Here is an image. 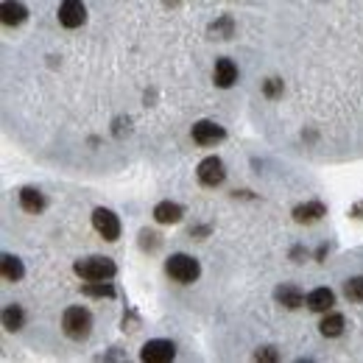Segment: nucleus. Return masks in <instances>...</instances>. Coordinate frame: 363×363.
Masks as SVG:
<instances>
[{"mask_svg":"<svg viewBox=\"0 0 363 363\" xmlns=\"http://www.w3.org/2000/svg\"><path fill=\"white\" fill-rule=\"evenodd\" d=\"M257 358H263V361H274V358H277V352H272V347H266L263 352H257Z\"/></svg>","mask_w":363,"mask_h":363,"instance_id":"obj_23","label":"nucleus"},{"mask_svg":"<svg viewBox=\"0 0 363 363\" xmlns=\"http://www.w3.org/2000/svg\"><path fill=\"white\" fill-rule=\"evenodd\" d=\"M182 216H184V210H182L179 204H174V201H160L154 207V218L160 224H177Z\"/></svg>","mask_w":363,"mask_h":363,"instance_id":"obj_14","label":"nucleus"},{"mask_svg":"<svg viewBox=\"0 0 363 363\" xmlns=\"http://www.w3.org/2000/svg\"><path fill=\"white\" fill-rule=\"evenodd\" d=\"M84 20H87V9H84L82 0H62V6H59V23L65 28H79Z\"/></svg>","mask_w":363,"mask_h":363,"instance_id":"obj_6","label":"nucleus"},{"mask_svg":"<svg viewBox=\"0 0 363 363\" xmlns=\"http://www.w3.org/2000/svg\"><path fill=\"white\" fill-rule=\"evenodd\" d=\"M174 355H177V347H174V341H168V338H151V341L143 347V352H140V358L148 363H168V361H174Z\"/></svg>","mask_w":363,"mask_h":363,"instance_id":"obj_4","label":"nucleus"},{"mask_svg":"<svg viewBox=\"0 0 363 363\" xmlns=\"http://www.w3.org/2000/svg\"><path fill=\"white\" fill-rule=\"evenodd\" d=\"M3 277H6L9 282L23 279V263H20L17 257H11V255H3Z\"/></svg>","mask_w":363,"mask_h":363,"instance_id":"obj_18","label":"nucleus"},{"mask_svg":"<svg viewBox=\"0 0 363 363\" xmlns=\"http://www.w3.org/2000/svg\"><path fill=\"white\" fill-rule=\"evenodd\" d=\"M165 272H168V277H174L177 282H182V285H190V282L199 279V263L190 255H174L165 263Z\"/></svg>","mask_w":363,"mask_h":363,"instance_id":"obj_3","label":"nucleus"},{"mask_svg":"<svg viewBox=\"0 0 363 363\" xmlns=\"http://www.w3.org/2000/svg\"><path fill=\"white\" fill-rule=\"evenodd\" d=\"M279 90H282V82H277V79H269V82H266V95H277Z\"/></svg>","mask_w":363,"mask_h":363,"instance_id":"obj_22","label":"nucleus"},{"mask_svg":"<svg viewBox=\"0 0 363 363\" xmlns=\"http://www.w3.org/2000/svg\"><path fill=\"white\" fill-rule=\"evenodd\" d=\"M213 31H216V34H224V40H227L229 34H232V20L224 17L221 23H216V26H213Z\"/></svg>","mask_w":363,"mask_h":363,"instance_id":"obj_21","label":"nucleus"},{"mask_svg":"<svg viewBox=\"0 0 363 363\" xmlns=\"http://www.w3.org/2000/svg\"><path fill=\"white\" fill-rule=\"evenodd\" d=\"M321 216H327V207H324L321 201H308V204H299V207L294 210V218H296L299 224H313Z\"/></svg>","mask_w":363,"mask_h":363,"instance_id":"obj_11","label":"nucleus"},{"mask_svg":"<svg viewBox=\"0 0 363 363\" xmlns=\"http://www.w3.org/2000/svg\"><path fill=\"white\" fill-rule=\"evenodd\" d=\"M344 327H347V321H344V316H341V313H330V316L321 318V324H318L321 335H327V338L341 335V333H344Z\"/></svg>","mask_w":363,"mask_h":363,"instance_id":"obj_16","label":"nucleus"},{"mask_svg":"<svg viewBox=\"0 0 363 363\" xmlns=\"http://www.w3.org/2000/svg\"><path fill=\"white\" fill-rule=\"evenodd\" d=\"M277 302L279 305H285L288 311H294V308H299L302 305V291L299 288H294V285H282V288H277Z\"/></svg>","mask_w":363,"mask_h":363,"instance_id":"obj_15","label":"nucleus"},{"mask_svg":"<svg viewBox=\"0 0 363 363\" xmlns=\"http://www.w3.org/2000/svg\"><path fill=\"white\" fill-rule=\"evenodd\" d=\"M224 177H227V171H224V162H221L218 157H207V160L199 162V182H201L204 187L221 184Z\"/></svg>","mask_w":363,"mask_h":363,"instance_id":"obj_7","label":"nucleus"},{"mask_svg":"<svg viewBox=\"0 0 363 363\" xmlns=\"http://www.w3.org/2000/svg\"><path fill=\"white\" fill-rule=\"evenodd\" d=\"M344 294H347V299H352V302H363V277H352V279H347Z\"/></svg>","mask_w":363,"mask_h":363,"instance_id":"obj_20","label":"nucleus"},{"mask_svg":"<svg viewBox=\"0 0 363 363\" xmlns=\"http://www.w3.org/2000/svg\"><path fill=\"white\" fill-rule=\"evenodd\" d=\"M227 137V132L218 126V123H213V121H199L196 126H193V140L199 143V145H216V143H221Z\"/></svg>","mask_w":363,"mask_h":363,"instance_id":"obj_8","label":"nucleus"},{"mask_svg":"<svg viewBox=\"0 0 363 363\" xmlns=\"http://www.w3.org/2000/svg\"><path fill=\"white\" fill-rule=\"evenodd\" d=\"M92 227H95V232H98L104 240H118V238H121V221H118V216H115L112 210L98 207V210L92 213Z\"/></svg>","mask_w":363,"mask_h":363,"instance_id":"obj_5","label":"nucleus"},{"mask_svg":"<svg viewBox=\"0 0 363 363\" xmlns=\"http://www.w3.org/2000/svg\"><path fill=\"white\" fill-rule=\"evenodd\" d=\"M20 207L26 213H43L45 210V199H43V193L37 187H23L20 190Z\"/></svg>","mask_w":363,"mask_h":363,"instance_id":"obj_13","label":"nucleus"},{"mask_svg":"<svg viewBox=\"0 0 363 363\" xmlns=\"http://www.w3.org/2000/svg\"><path fill=\"white\" fill-rule=\"evenodd\" d=\"M73 272L79 274L82 279H87V282H98V279H112L118 269H115V263L109 257H84V260H79L73 266Z\"/></svg>","mask_w":363,"mask_h":363,"instance_id":"obj_2","label":"nucleus"},{"mask_svg":"<svg viewBox=\"0 0 363 363\" xmlns=\"http://www.w3.org/2000/svg\"><path fill=\"white\" fill-rule=\"evenodd\" d=\"M213 82H216L221 90H229V87L238 82V67H235V62H232V59H218V62H216Z\"/></svg>","mask_w":363,"mask_h":363,"instance_id":"obj_9","label":"nucleus"},{"mask_svg":"<svg viewBox=\"0 0 363 363\" xmlns=\"http://www.w3.org/2000/svg\"><path fill=\"white\" fill-rule=\"evenodd\" d=\"M87 296H106V299H112L115 296V288H112V282H106V279H98V282H87L84 288H82Z\"/></svg>","mask_w":363,"mask_h":363,"instance_id":"obj_19","label":"nucleus"},{"mask_svg":"<svg viewBox=\"0 0 363 363\" xmlns=\"http://www.w3.org/2000/svg\"><path fill=\"white\" fill-rule=\"evenodd\" d=\"M333 302H335V294H333L330 288H316V291H311V294L305 296V305H308L313 313H327V311L333 308Z\"/></svg>","mask_w":363,"mask_h":363,"instance_id":"obj_10","label":"nucleus"},{"mask_svg":"<svg viewBox=\"0 0 363 363\" xmlns=\"http://www.w3.org/2000/svg\"><path fill=\"white\" fill-rule=\"evenodd\" d=\"M62 330L73 341H84L92 330V316L87 308H67L62 316Z\"/></svg>","mask_w":363,"mask_h":363,"instance_id":"obj_1","label":"nucleus"},{"mask_svg":"<svg viewBox=\"0 0 363 363\" xmlns=\"http://www.w3.org/2000/svg\"><path fill=\"white\" fill-rule=\"evenodd\" d=\"M0 11H3V23H6V26H20V23L28 17V9H26L20 0H3Z\"/></svg>","mask_w":363,"mask_h":363,"instance_id":"obj_12","label":"nucleus"},{"mask_svg":"<svg viewBox=\"0 0 363 363\" xmlns=\"http://www.w3.org/2000/svg\"><path fill=\"white\" fill-rule=\"evenodd\" d=\"M23 324H26V313H23V308L9 305V308L3 311V327H6V330H20Z\"/></svg>","mask_w":363,"mask_h":363,"instance_id":"obj_17","label":"nucleus"}]
</instances>
